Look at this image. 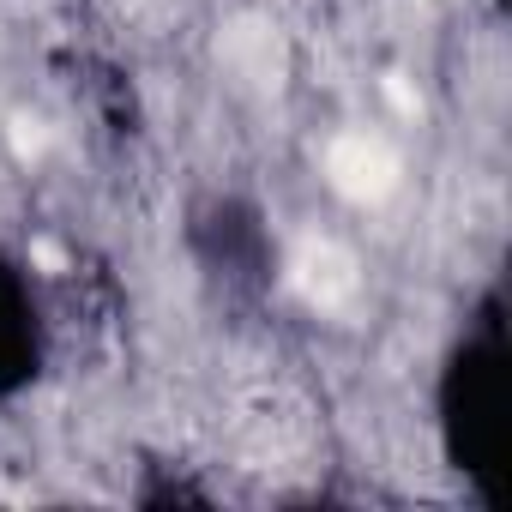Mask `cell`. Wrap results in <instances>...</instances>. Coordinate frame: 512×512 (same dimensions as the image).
<instances>
[{
	"label": "cell",
	"mask_w": 512,
	"mask_h": 512,
	"mask_svg": "<svg viewBox=\"0 0 512 512\" xmlns=\"http://www.w3.org/2000/svg\"><path fill=\"white\" fill-rule=\"evenodd\" d=\"M500 410H506V326L500 302L488 296L476 320L458 326L434 374V440L446 470H458L476 500H494Z\"/></svg>",
	"instance_id": "6da1fadb"
},
{
	"label": "cell",
	"mask_w": 512,
	"mask_h": 512,
	"mask_svg": "<svg viewBox=\"0 0 512 512\" xmlns=\"http://www.w3.org/2000/svg\"><path fill=\"white\" fill-rule=\"evenodd\" d=\"M49 368V308L19 253L0 247V398H19Z\"/></svg>",
	"instance_id": "7a4b0ae2"
}]
</instances>
